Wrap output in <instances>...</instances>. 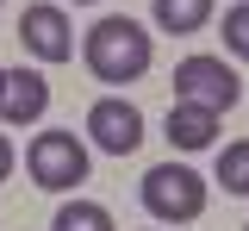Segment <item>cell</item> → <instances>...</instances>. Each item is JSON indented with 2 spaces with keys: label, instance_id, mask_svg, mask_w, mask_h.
Instances as JSON below:
<instances>
[{
  "label": "cell",
  "instance_id": "6da1fadb",
  "mask_svg": "<svg viewBox=\"0 0 249 231\" xmlns=\"http://www.w3.org/2000/svg\"><path fill=\"white\" fill-rule=\"evenodd\" d=\"M81 63L93 69V81L124 88V81H143V75H150L156 44H150V32H143L131 13H106V19L81 38Z\"/></svg>",
  "mask_w": 249,
  "mask_h": 231
},
{
  "label": "cell",
  "instance_id": "7a4b0ae2",
  "mask_svg": "<svg viewBox=\"0 0 249 231\" xmlns=\"http://www.w3.org/2000/svg\"><path fill=\"white\" fill-rule=\"evenodd\" d=\"M143 206L162 225H193L206 212V175L187 169V163H156L143 175Z\"/></svg>",
  "mask_w": 249,
  "mask_h": 231
},
{
  "label": "cell",
  "instance_id": "3957f363",
  "mask_svg": "<svg viewBox=\"0 0 249 231\" xmlns=\"http://www.w3.org/2000/svg\"><path fill=\"white\" fill-rule=\"evenodd\" d=\"M25 169L37 188H50V194H69V188H81L88 181V144L75 132H37L25 150Z\"/></svg>",
  "mask_w": 249,
  "mask_h": 231
},
{
  "label": "cell",
  "instance_id": "277c9868",
  "mask_svg": "<svg viewBox=\"0 0 249 231\" xmlns=\"http://www.w3.org/2000/svg\"><path fill=\"white\" fill-rule=\"evenodd\" d=\"M175 100L206 106V113H231L243 100V81L224 57H187V63H175Z\"/></svg>",
  "mask_w": 249,
  "mask_h": 231
},
{
  "label": "cell",
  "instance_id": "5b68a950",
  "mask_svg": "<svg viewBox=\"0 0 249 231\" xmlns=\"http://www.w3.org/2000/svg\"><path fill=\"white\" fill-rule=\"evenodd\" d=\"M19 44H25L37 63H69L75 57V25H69V13H62L56 0H37L19 13Z\"/></svg>",
  "mask_w": 249,
  "mask_h": 231
},
{
  "label": "cell",
  "instance_id": "8992f818",
  "mask_svg": "<svg viewBox=\"0 0 249 231\" xmlns=\"http://www.w3.org/2000/svg\"><path fill=\"white\" fill-rule=\"evenodd\" d=\"M88 137L106 150V156H131V150L143 144V113H137L131 100L106 94V100H93V106H88Z\"/></svg>",
  "mask_w": 249,
  "mask_h": 231
},
{
  "label": "cell",
  "instance_id": "52a82bcc",
  "mask_svg": "<svg viewBox=\"0 0 249 231\" xmlns=\"http://www.w3.org/2000/svg\"><path fill=\"white\" fill-rule=\"evenodd\" d=\"M50 113V81L37 75V69H6V88H0V119L6 125H37Z\"/></svg>",
  "mask_w": 249,
  "mask_h": 231
},
{
  "label": "cell",
  "instance_id": "ba28073f",
  "mask_svg": "<svg viewBox=\"0 0 249 231\" xmlns=\"http://www.w3.org/2000/svg\"><path fill=\"white\" fill-rule=\"evenodd\" d=\"M212 137H218V113L187 106V100L168 106V144H175V150H212Z\"/></svg>",
  "mask_w": 249,
  "mask_h": 231
},
{
  "label": "cell",
  "instance_id": "9c48e42d",
  "mask_svg": "<svg viewBox=\"0 0 249 231\" xmlns=\"http://www.w3.org/2000/svg\"><path fill=\"white\" fill-rule=\"evenodd\" d=\"M150 13H156L162 32L187 38V32H199V25L212 19V0H150Z\"/></svg>",
  "mask_w": 249,
  "mask_h": 231
},
{
  "label": "cell",
  "instance_id": "30bf717a",
  "mask_svg": "<svg viewBox=\"0 0 249 231\" xmlns=\"http://www.w3.org/2000/svg\"><path fill=\"white\" fill-rule=\"evenodd\" d=\"M50 231H112V212L100 200H69V206H56Z\"/></svg>",
  "mask_w": 249,
  "mask_h": 231
},
{
  "label": "cell",
  "instance_id": "8fae6325",
  "mask_svg": "<svg viewBox=\"0 0 249 231\" xmlns=\"http://www.w3.org/2000/svg\"><path fill=\"white\" fill-rule=\"evenodd\" d=\"M218 181H224V194H249V137L218 150Z\"/></svg>",
  "mask_w": 249,
  "mask_h": 231
},
{
  "label": "cell",
  "instance_id": "7c38bea8",
  "mask_svg": "<svg viewBox=\"0 0 249 231\" xmlns=\"http://www.w3.org/2000/svg\"><path fill=\"white\" fill-rule=\"evenodd\" d=\"M224 50L249 63V0L243 6H224Z\"/></svg>",
  "mask_w": 249,
  "mask_h": 231
},
{
  "label": "cell",
  "instance_id": "4fadbf2b",
  "mask_svg": "<svg viewBox=\"0 0 249 231\" xmlns=\"http://www.w3.org/2000/svg\"><path fill=\"white\" fill-rule=\"evenodd\" d=\"M6 175H13V144L0 137V181H6Z\"/></svg>",
  "mask_w": 249,
  "mask_h": 231
},
{
  "label": "cell",
  "instance_id": "5bb4252c",
  "mask_svg": "<svg viewBox=\"0 0 249 231\" xmlns=\"http://www.w3.org/2000/svg\"><path fill=\"white\" fill-rule=\"evenodd\" d=\"M0 88H6V69H0Z\"/></svg>",
  "mask_w": 249,
  "mask_h": 231
},
{
  "label": "cell",
  "instance_id": "9a60e30c",
  "mask_svg": "<svg viewBox=\"0 0 249 231\" xmlns=\"http://www.w3.org/2000/svg\"><path fill=\"white\" fill-rule=\"evenodd\" d=\"M75 6H93V0H75Z\"/></svg>",
  "mask_w": 249,
  "mask_h": 231
},
{
  "label": "cell",
  "instance_id": "2e32d148",
  "mask_svg": "<svg viewBox=\"0 0 249 231\" xmlns=\"http://www.w3.org/2000/svg\"><path fill=\"white\" fill-rule=\"evenodd\" d=\"M0 6H6V0H0Z\"/></svg>",
  "mask_w": 249,
  "mask_h": 231
},
{
  "label": "cell",
  "instance_id": "e0dca14e",
  "mask_svg": "<svg viewBox=\"0 0 249 231\" xmlns=\"http://www.w3.org/2000/svg\"><path fill=\"white\" fill-rule=\"evenodd\" d=\"M243 231H249V225H243Z\"/></svg>",
  "mask_w": 249,
  "mask_h": 231
}]
</instances>
